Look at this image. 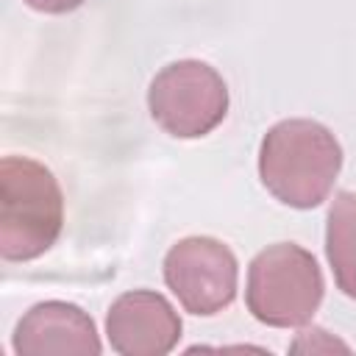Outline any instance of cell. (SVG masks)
Listing matches in <instances>:
<instances>
[{"mask_svg":"<svg viewBox=\"0 0 356 356\" xmlns=\"http://www.w3.org/2000/svg\"><path fill=\"white\" fill-rule=\"evenodd\" d=\"M325 256L334 270L337 286L356 298V195L339 192L328 209Z\"/></svg>","mask_w":356,"mask_h":356,"instance_id":"ba28073f","label":"cell"},{"mask_svg":"<svg viewBox=\"0 0 356 356\" xmlns=\"http://www.w3.org/2000/svg\"><path fill=\"white\" fill-rule=\"evenodd\" d=\"M245 300L264 325H303L323 300V273L306 248L295 242L270 245L250 261Z\"/></svg>","mask_w":356,"mask_h":356,"instance_id":"3957f363","label":"cell"},{"mask_svg":"<svg viewBox=\"0 0 356 356\" xmlns=\"http://www.w3.org/2000/svg\"><path fill=\"white\" fill-rule=\"evenodd\" d=\"M236 259L228 245L211 236H186L164 256V281L192 314H217L236 295Z\"/></svg>","mask_w":356,"mask_h":356,"instance_id":"5b68a950","label":"cell"},{"mask_svg":"<svg viewBox=\"0 0 356 356\" xmlns=\"http://www.w3.org/2000/svg\"><path fill=\"white\" fill-rule=\"evenodd\" d=\"M64 225V197L53 172L25 156L0 164V256L31 261L50 250Z\"/></svg>","mask_w":356,"mask_h":356,"instance_id":"7a4b0ae2","label":"cell"},{"mask_svg":"<svg viewBox=\"0 0 356 356\" xmlns=\"http://www.w3.org/2000/svg\"><path fill=\"white\" fill-rule=\"evenodd\" d=\"M339 167L342 147L337 136L314 120H284L261 139V184L292 209L320 206L331 195Z\"/></svg>","mask_w":356,"mask_h":356,"instance_id":"6da1fadb","label":"cell"},{"mask_svg":"<svg viewBox=\"0 0 356 356\" xmlns=\"http://www.w3.org/2000/svg\"><path fill=\"white\" fill-rule=\"evenodd\" d=\"M106 334L122 356H164L181 339V317L164 295L134 289L111 303Z\"/></svg>","mask_w":356,"mask_h":356,"instance_id":"8992f818","label":"cell"},{"mask_svg":"<svg viewBox=\"0 0 356 356\" xmlns=\"http://www.w3.org/2000/svg\"><path fill=\"white\" fill-rule=\"evenodd\" d=\"M153 120L178 139H197L214 131L228 111V86L206 61L184 58L167 64L147 89Z\"/></svg>","mask_w":356,"mask_h":356,"instance_id":"277c9868","label":"cell"},{"mask_svg":"<svg viewBox=\"0 0 356 356\" xmlns=\"http://www.w3.org/2000/svg\"><path fill=\"white\" fill-rule=\"evenodd\" d=\"M14 350L19 356H97L100 337L81 306L44 300L17 323Z\"/></svg>","mask_w":356,"mask_h":356,"instance_id":"52a82bcc","label":"cell"},{"mask_svg":"<svg viewBox=\"0 0 356 356\" xmlns=\"http://www.w3.org/2000/svg\"><path fill=\"white\" fill-rule=\"evenodd\" d=\"M31 8L44 11V14H67L72 8H78L83 0H25Z\"/></svg>","mask_w":356,"mask_h":356,"instance_id":"9c48e42d","label":"cell"}]
</instances>
